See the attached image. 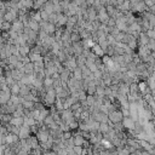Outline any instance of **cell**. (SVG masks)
Instances as JSON below:
<instances>
[{
    "mask_svg": "<svg viewBox=\"0 0 155 155\" xmlns=\"http://www.w3.org/2000/svg\"><path fill=\"white\" fill-rule=\"evenodd\" d=\"M61 116H62V120H63L64 122H67V124H70V122H73V121L75 120L74 111H73L70 108L63 109V110L61 111Z\"/></svg>",
    "mask_w": 155,
    "mask_h": 155,
    "instance_id": "cell-1",
    "label": "cell"
},
{
    "mask_svg": "<svg viewBox=\"0 0 155 155\" xmlns=\"http://www.w3.org/2000/svg\"><path fill=\"white\" fill-rule=\"evenodd\" d=\"M108 115H109V120H110L111 122H114V124H116V122H122L124 114H122L121 109L113 110V111H110Z\"/></svg>",
    "mask_w": 155,
    "mask_h": 155,
    "instance_id": "cell-2",
    "label": "cell"
},
{
    "mask_svg": "<svg viewBox=\"0 0 155 155\" xmlns=\"http://www.w3.org/2000/svg\"><path fill=\"white\" fill-rule=\"evenodd\" d=\"M31 134H33V132H31L30 126H27V125H22V126H21L19 133H18L19 139H25V138H29Z\"/></svg>",
    "mask_w": 155,
    "mask_h": 155,
    "instance_id": "cell-3",
    "label": "cell"
},
{
    "mask_svg": "<svg viewBox=\"0 0 155 155\" xmlns=\"http://www.w3.org/2000/svg\"><path fill=\"white\" fill-rule=\"evenodd\" d=\"M136 122L137 121H134L131 116H124V119H122V125L126 130H133L136 126Z\"/></svg>",
    "mask_w": 155,
    "mask_h": 155,
    "instance_id": "cell-4",
    "label": "cell"
},
{
    "mask_svg": "<svg viewBox=\"0 0 155 155\" xmlns=\"http://www.w3.org/2000/svg\"><path fill=\"white\" fill-rule=\"evenodd\" d=\"M71 46H73V51H74V54L78 57V56H80V54H82V52H84V45H82V39L80 40V41H76V42H73L71 44Z\"/></svg>",
    "mask_w": 155,
    "mask_h": 155,
    "instance_id": "cell-5",
    "label": "cell"
},
{
    "mask_svg": "<svg viewBox=\"0 0 155 155\" xmlns=\"http://www.w3.org/2000/svg\"><path fill=\"white\" fill-rule=\"evenodd\" d=\"M11 96H12L11 90H7V91L1 90V91H0V104H6V103L10 101Z\"/></svg>",
    "mask_w": 155,
    "mask_h": 155,
    "instance_id": "cell-6",
    "label": "cell"
},
{
    "mask_svg": "<svg viewBox=\"0 0 155 155\" xmlns=\"http://www.w3.org/2000/svg\"><path fill=\"white\" fill-rule=\"evenodd\" d=\"M24 28H25V27H24V23H23L21 19H18V18H17L16 21H13V22H12V29H13V30H16V31H18L19 34H22V33H23Z\"/></svg>",
    "mask_w": 155,
    "mask_h": 155,
    "instance_id": "cell-7",
    "label": "cell"
},
{
    "mask_svg": "<svg viewBox=\"0 0 155 155\" xmlns=\"http://www.w3.org/2000/svg\"><path fill=\"white\" fill-rule=\"evenodd\" d=\"M68 22V16L65 13H57V23H56V27H62V25H65Z\"/></svg>",
    "mask_w": 155,
    "mask_h": 155,
    "instance_id": "cell-8",
    "label": "cell"
},
{
    "mask_svg": "<svg viewBox=\"0 0 155 155\" xmlns=\"http://www.w3.org/2000/svg\"><path fill=\"white\" fill-rule=\"evenodd\" d=\"M119 93L127 96V94L130 93V85L126 84V82H124V81H121V82L119 84Z\"/></svg>",
    "mask_w": 155,
    "mask_h": 155,
    "instance_id": "cell-9",
    "label": "cell"
},
{
    "mask_svg": "<svg viewBox=\"0 0 155 155\" xmlns=\"http://www.w3.org/2000/svg\"><path fill=\"white\" fill-rule=\"evenodd\" d=\"M91 50H92V51H93L98 57H103V56L105 54V51L101 47V45H99L98 42H97V44H94V45L91 47Z\"/></svg>",
    "mask_w": 155,
    "mask_h": 155,
    "instance_id": "cell-10",
    "label": "cell"
},
{
    "mask_svg": "<svg viewBox=\"0 0 155 155\" xmlns=\"http://www.w3.org/2000/svg\"><path fill=\"white\" fill-rule=\"evenodd\" d=\"M149 40H150V38L147 35L145 31H142V33L139 34V38H138V42H139V45H148Z\"/></svg>",
    "mask_w": 155,
    "mask_h": 155,
    "instance_id": "cell-11",
    "label": "cell"
},
{
    "mask_svg": "<svg viewBox=\"0 0 155 155\" xmlns=\"http://www.w3.org/2000/svg\"><path fill=\"white\" fill-rule=\"evenodd\" d=\"M97 42L101 45V47H102L104 51H105V50L108 48V46L110 45V44H109V41H108V39H107V36H99Z\"/></svg>",
    "mask_w": 155,
    "mask_h": 155,
    "instance_id": "cell-12",
    "label": "cell"
},
{
    "mask_svg": "<svg viewBox=\"0 0 155 155\" xmlns=\"http://www.w3.org/2000/svg\"><path fill=\"white\" fill-rule=\"evenodd\" d=\"M11 74H12V76H13V79L16 80V81H19L23 76H24V73H22L19 69H17V68H15V69H12L11 70Z\"/></svg>",
    "mask_w": 155,
    "mask_h": 155,
    "instance_id": "cell-13",
    "label": "cell"
},
{
    "mask_svg": "<svg viewBox=\"0 0 155 155\" xmlns=\"http://www.w3.org/2000/svg\"><path fill=\"white\" fill-rule=\"evenodd\" d=\"M11 124L15 126H22L24 124V116H13L11 120Z\"/></svg>",
    "mask_w": 155,
    "mask_h": 155,
    "instance_id": "cell-14",
    "label": "cell"
},
{
    "mask_svg": "<svg viewBox=\"0 0 155 155\" xmlns=\"http://www.w3.org/2000/svg\"><path fill=\"white\" fill-rule=\"evenodd\" d=\"M29 27H30L33 30L38 31V33H39V30L41 29L40 22H38V21H35V19H33V18H30V21H29Z\"/></svg>",
    "mask_w": 155,
    "mask_h": 155,
    "instance_id": "cell-15",
    "label": "cell"
},
{
    "mask_svg": "<svg viewBox=\"0 0 155 155\" xmlns=\"http://www.w3.org/2000/svg\"><path fill=\"white\" fill-rule=\"evenodd\" d=\"M117 11H119L117 7H115V6H113V5H107V12H108V15H109L110 17H114V18H115Z\"/></svg>",
    "mask_w": 155,
    "mask_h": 155,
    "instance_id": "cell-16",
    "label": "cell"
},
{
    "mask_svg": "<svg viewBox=\"0 0 155 155\" xmlns=\"http://www.w3.org/2000/svg\"><path fill=\"white\" fill-rule=\"evenodd\" d=\"M105 87L107 86H101L98 85L97 86V90H96V94L97 97H102V98H105Z\"/></svg>",
    "mask_w": 155,
    "mask_h": 155,
    "instance_id": "cell-17",
    "label": "cell"
},
{
    "mask_svg": "<svg viewBox=\"0 0 155 155\" xmlns=\"http://www.w3.org/2000/svg\"><path fill=\"white\" fill-rule=\"evenodd\" d=\"M24 73L25 74H34V63L28 62L24 64Z\"/></svg>",
    "mask_w": 155,
    "mask_h": 155,
    "instance_id": "cell-18",
    "label": "cell"
},
{
    "mask_svg": "<svg viewBox=\"0 0 155 155\" xmlns=\"http://www.w3.org/2000/svg\"><path fill=\"white\" fill-rule=\"evenodd\" d=\"M30 85H31V84H30ZM30 85H22V86H21V92H19V96L24 97V96L29 94V93H30Z\"/></svg>",
    "mask_w": 155,
    "mask_h": 155,
    "instance_id": "cell-19",
    "label": "cell"
},
{
    "mask_svg": "<svg viewBox=\"0 0 155 155\" xmlns=\"http://www.w3.org/2000/svg\"><path fill=\"white\" fill-rule=\"evenodd\" d=\"M29 58H30V61L31 62H38V61H42L44 59V56L41 54V53H30L29 54Z\"/></svg>",
    "mask_w": 155,
    "mask_h": 155,
    "instance_id": "cell-20",
    "label": "cell"
},
{
    "mask_svg": "<svg viewBox=\"0 0 155 155\" xmlns=\"http://www.w3.org/2000/svg\"><path fill=\"white\" fill-rule=\"evenodd\" d=\"M22 104H23L24 108L30 109V110H33L34 107H35V102H34V101H29V99H24V101L22 102Z\"/></svg>",
    "mask_w": 155,
    "mask_h": 155,
    "instance_id": "cell-21",
    "label": "cell"
},
{
    "mask_svg": "<svg viewBox=\"0 0 155 155\" xmlns=\"http://www.w3.org/2000/svg\"><path fill=\"white\" fill-rule=\"evenodd\" d=\"M12 117H13V115L12 114H1L0 115V119H1V122H4V124H7V122H11V120H12Z\"/></svg>",
    "mask_w": 155,
    "mask_h": 155,
    "instance_id": "cell-22",
    "label": "cell"
},
{
    "mask_svg": "<svg viewBox=\"0 0 155 155\" xmlns=\"http://www.w3.org/2000/svg\"><path fill=\"white\" fill-rule=\"evenodd\" d=\"M12 28V23L8 21H4L1 22V31H8Z\"/></svg>",
    "mask_w": 155,
    "mask_h": 155,
    "instance_id": "cell-23",
    "label": "cell"
},
{
    "mask_svg": "<svg viewBox=\"0 0 155 155\" xmlns=\"http://www.w3.org/2000/svg\"><path fill=\"white\" fill-rule=\"evenodd\" d=\"M73 75H74V78L75 79H78V80H82L84 79V76H82V70H81V68L78 65V68L73 71Z\"/></svg>",
    "mask_w": 155,
    "mask_h": 155,
    "instance_id": "cell-24",
    "label": "cell"
},
{
    "mask_svg": "<svg viewBox=\"0 0 155 155\" xmlns=\"http://www.w3.org/2000/svg\"><path fill=\"white\" fill-rule=\"evenodd\" d=\"M111 127L109 126V124L108 122H101V125H99V131L104 134V133H107L109 130H110Z\"/></svg>",
    "mask_w": 155,
    "mask_h": 155,
    "instance_id": "cell-25",
    "label": "cell"
},
{
    "mask_svg": "<svg viewBox=\"0 0 155 155\" xmlns=\"http://www.w3.org/2000/svg\"><path fill=\"white\" fill-rule=\"evenodd\" d=\"M53 82H54V79L52 76H46L44 79V86L45 87H50V86H53Z\"/></svg>",
    "mask_w": 155,
    "mask_h": 155,
    "instance_id": "cell-26",
    "label": "cell"
},
{
    "mask_svg": "<svg viewBox=\"0 0 155 155\" xmlns=\"http://www.w3.org/2000/svg\"><path fill=\"white\" fill-rule=\"evenodd\" d=\"M11 92H12V94H19V92H21V85L18 82H15L11 86Z\"/></svg>",
    "mask_w": 155,
    "mask_h": 155,
    "instance_id": "cell-27",
    "label": "cell"
},
{
    "mask_svg": "<svg viewBox=\"0 0 155 155\" xmlns=\"http://www.w3.org/2000/svg\"><path fill=\"white\" fill-rule=\"evenodd\" d=\"M18 61H19V58H18V56H16V54H11L10 57H7L8 64H16Z\"/></svg>",
    "mask_w": 155,
    "mask_h": 155,
    "instance_id": "cell-28",
    "label": "cell"
},
{
    "mask_svg": "<svg viewBox=\"0 0 155 155\" xmlns=\"http://www.w3.org/2000/svg\"><path fill=\"white\" fill-rule=\"evenodd\" d=\"M105 53H107V54H109L110 57L115 56V46H114V45H109V46H108V48L105 50Z\"/></svg>",
    "mask_w": 155,
    "mask_h": 155,
    "instance_id": "cell-29",
    "label": "cell"
},
{
    "mask_svg": "<svg viewBox=\"0 0 155 155\" xmlns=\"http://www.w3.org/2000/svg\"><path fill=\"white\" fill-rule=\"evenodd\" d=\"M70 39H71V42H76V41H80V40H81V36H80V34H79V33L73 31V33H71Z\"/></svg>",
    "mask_w": 155,
    "mask_h": 155,
    "instance_id": "cell-30",
    "label": "cell"
},
{
    "mask_svg": "<svg viewBox=\"0 0 155 155\" xmlns=\"http://www.w3.org/2000/svg\"><path fill=\"white\" fill-rule=\"evenodd\" d=\"M115 54H125V47L116 45L115 46Z\"/></svg>",
    "mask_w": 155,
    "mask_h": 155,
    "instance_id": "cell-31",
    "label": "cell"
},
{
    "mask_svg": "<svg viewBox=\"0 0 155 155\" xmlns=\"http://www.w3.org/2000/svg\"><path fill=\"white\" fill-rule=\"evenodd\" d=\"M93 76H94V80L103 79V71H102L101 69H98V70H96V71L93 73Z\"/></svg>",
    "mask_w": 155,
    "mask_h": 155,
    "instance_id": "cell-32",
    "label": "cell"
},
{
    "mask_svg": "<svg viewBox=\"0 0 155 155\" xmlns=\"http://www.w3.org/2000/svg\"><path fill=\"white\" fill-rule=\"evenodd\" d=\"M148 47L150 48L151 52H155V39H150L148 42Z\"/></svg>",
    "mask_w": 155,
    "mask_h": 155,
    "instance_id": "cell-33",
    "label": "cell"
},
{
    "mask_svg": "<svg viewBox=\"0 0 155 155\" xmlns=\"http://www.w3.org/2000/svg\"><path fill=\"white\" fill-rule=\"evenodd\" d=\"M48 22H51V23H57V13L56 12H53V13H51L50 15V17H48Z\"/></svg>",
    "mask_w": 155,
    "mask_h": 155,
    "instance_id": "cell-34",
    "label": "cell"
},
{
    "mask_svg": "<svg viewBox=\"0 0 155 155\" xmlns=\"http://www.w3.org/2000/svg\"><path fill=\"white\" fill-rule=\"evenodd\" d=\"M40 13H41V18H42V19H46V21H48L50 13H48L46 10H40Z\"/></svg>",
    "mask_w": 155,
    "mask_h": 155,
    "instance_id": "cell-35",
    "label": "cell"
},
{
    "mask_svg": "<svg viewBox=\"0 0 155 155\" xmlns=\"http://www.w3.org/2000/svg\"><path fill=\"white\" fill-rule=\"evenodd\" d=\"M82 150H84V147H81V145H74V151H75V154L81 155V154H82Z\"/></svg>",
    "mask_w": 155,
    "mask_h": 155,
    "instance_id": "cell-36",
    "label": "cell"
},
{
    "mask_svg": "<svg viewBox=\"0 0 155 155\" xmlns=\"http://www.w3.org/2000/svg\"><path fill=\"white\" fill-rule=\"evenodd\" d=\"M145 33H147V35H148L150 39H155V29H154V28H151V29L147 30Z\"/></svg>",
    "mask_w": 155,
    "mask_h": 155,
    "instance_id": "cell-37",
    "label": "cell"
},
{
    "mask_svg": "<svg viewBox=\"0 0 155 155\" xmlns=\"http://www.w3.org/2000/svg\"><path fill=\"white\" fill-rule=\"evenodd\" d=\"M101 58H102V62H103L104 64H107V63H108V62H109V61L111 59V57H110L109 54H107V53H105V54H104L103 57H101Z\"/></svg>",
    "mask_w": 155,
    "mask_h": 155,
    "instance_id": "cell-38",
    "label": "cell"
},
{
    "mask_svg": "<svg viewBox=\"0 0 155 155\" xmlns=\"http://www.w3.org/2000/svg\"><path fill=\"white\" fill-rule=\"evenodd\" d=\"M121 111H122L124 116H130V109H126V108L121 107Z\"/></svg>",
    "mask_w": 155,
    "mask_h": 155,
    "instance_id": "cell-39",
    "label": "cell"
}]
</instances>
